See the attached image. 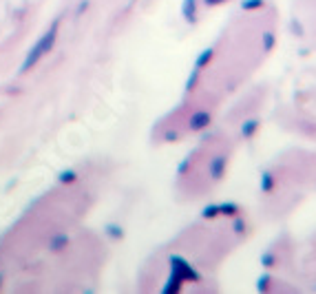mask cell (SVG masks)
Returning a JSON list of instances; mask_svg holds the SVG:
<instances>
[{"instance_id": "1", "label": "cell", "mask_w": 316, "mask_h": 294, "mask_svg": "<svg viewBox=\"0 0 316 294\" xmlns=\"http://www.w3.org/2000/svg\"><path fill=\"white\" fill-rule=\"evenodd\" d=\"M57 27H60V20H53V24L49 27V31L40 36V40L31 47V51L27 53V58H24L22 67H20V73H29L49 51H51L53 44H56V40H57Z\"/></svg>"}, {"instance_id": "2", "label": "cell", "mask_w": 316, "mask_h": 294, "mask_svg": "<svg viewBox=\"0 0 316 294\" xmlns=\"http://www.w3.org/2000/svg\"><path fill=\"white\" fill-rule=\"evenodd\" d=\"M225 168H228V157H225V155H217V157L210 159V164H208V175H210L212 182H219L225 175Z\"/></svg>"}, {"instance_id": "3", "label": "cell", "mask_w": 316, "mask_h": 294, "mask_svg": "<svg viewBox=\"0 0 316 294\" xmlns=\"http://www.w3.org/2000/svg\"><path fill=\"white\" fill-rule=\"evenodd\" d=\"M210 122H212V115L208 111H197V113H192L190 120H188V129L190 130H201V129H206Z\"/></svg>"}, {"instance_id": "4", "label": "cell", "mask_w": 316, "mask_h": 294, "mask_svg": "<svg viewBox=\"0 0 316 294\" xmlns=\"http://www.w3.org/2000/svg\"><path fill=\"white\" fill-rule=\"evenodd\" d=\"M182 16L188 20V22H195L197 20V0H184Z\"/></svg>"}, {"instance_id": "5", "label": "cell", "mask_w": 316, "mask_h": 294, "mask_svg": "<svg viewBox=\"0 0 316 294\" xmlns=\"http://www.w3.org/2000/svg\"><path fill=\"white\" fill-rule=\"evenodd\" d=\"M212 58H215V49H204V51L197 55V60H195V67L197 69H204V67H208V64L212 62Z\"/></svg>"}, {"instance_id": "6", "label": "cell", "mask_w": 316, "mask_h": 294, "mask_svg": "<svg viewBox=\"0 0 316 294\" xmlns=\"http://www.w3.org/2000/svg\"><path fill=\"white\" fill-rule=\"evenodd\" d=\"M259 129V122L257 120H248L243 126H241V137L243 140H248V137H252L254 135V130Z\"/></svg>"}, {"instance_id": "7", "label": "cell", "mask_w": 316, "mask_h": 294, "mask_svg": "<svg viewBox=\"0 0 316 294\" xmlns=\"http://www.w3.org/2000/svg\"><path fill=\"white\" fill-rule=\"evenodd\" d=\"M199 77H201V69H192V75L186 80V91H192V89L197 87V82H199Z\"/></svg>"}, {"instance_id": "8", "label": "cell", "mask_w": 316, "mask_h": 294, "mask_svg": "<svg viewBox=\"0 0 316 294\" xmlns=\"http://www.w3.org/2000/svg\"><path fill=\"white\" fill-rule=\"evenodd\" d=\"M259 7H263V0H250V2H243V9H245V11L259 9Z\"/></svg>"}, {"instance_id": "9", "label": "cell", "mask_w": 316, "mask_h": 294, "mask_svg": "<svg viewBox=\"0 0 316 294\" xmlns=\"http://www.w3.org/2000/svg\"><path fill=\"white\" fill-rule=\"evenodd\" d=\"M75 182V173H60V184H73Z\"/></svg>"}, {"instance_id": "10", "label": "cell", "mask_w": 316, "mask_h": 294, "mask_svg": "<svg viewBox=\"0 0 316 294\" xmlns=\"http://www.w3.org/2000/svg\"><path fill=\"white\" fill-rule=\"evenodd\" d=\"M188 166H190V157H186V159H184V162H182V166H179V168H177V175H179V177H184V173H186V168H188Z\"/></svg>"}, {"instance_id": "11", "label": "cell", "mask_w": 316, "mask_h": 294, "mask_svg": "<svg viewBox=\"0 0 316 294\" xmlns=\"http://www.w3.org/2000/svg\"><path fill=\"white\" fill-rule=\"evenodd\" d=\"M164 140H166V142H175V140H179V133H177V130H168V133H166V135H164Z\"/></svg>"}, {"instance_id": "12", "label": "cell", "mask_w": 316, "mask_h": 294, "mask_svg": "<svg viewBox=\"0 0 316 294\" xmlns=\"http://www.w3.org/2000/svg\"><path fill=\"white\" fill-rule=\"evenodd\" d=\"M86 9H89V0H84V2H80V7H77V11H75V14L80 16L82 11H86Z\"/></svg>"}, {"instance_id": "13", "label": "cell", "mask_w": 316, "mask_h": 294, "mask_svg": "<svg viewBox=\"0 0 316 294\" xmlns=\"http://www.w3.org/2000/svg\"><path fill=\"white\" fill-rule=\"evenodd\" d=\"M221 2H225V0H204V5H208V7H217Z\"/></svg>"}, {"instance_id": "14", "label": "cell", "mask_w": 316, "mask_h": 294, "mask_svg": "<svg viewBox=\"0 0 316 294\" xmlns=\"http://www.w3.org/2000/svg\"><path fill=\"white\" fill-rule=\"evenodd\" d=\"M0 281H2V279H0Z\"/></svg>"}]
</instances>
